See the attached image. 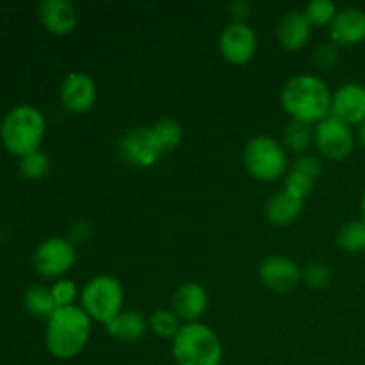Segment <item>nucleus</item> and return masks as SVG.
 Masks as SVG:
<instances>
[{
  "label": "nucleus",
  "mask_w": 365,
  "mask_h": 365,
  "mask_svg": "<svg viewBox=\"0 0 365 365\" xmlns=\"http://www.w3.org/2000/svg\"><path fill=\"white\" fill-rule=\"evenodd\" d=\"M89 235H91V227H89L86 221H78L77 225H73V227H71L70 237L68 239H70V241L75 245V242L88 241Z\"/></svg>",
  "instance_id": "nucleus-33"
},
{
  "label": "nucleus",
  "mask_w": 365,
  "mask_h": 365,
  "mask_svg": "<svg viewBox=\"0 0 365 365\" xmlns=\"http://www.w3.org/2000/svg\"><path fill=\"white\" fill-rule=\"evenodd\" d=\"M260 282L278 292L292 291L303 280V269L285 255H269L259 266Z\"/></svg>",
  "instance_id": "nucleus-11"
},
{
  "label": "nucleus",
  "mask_w": 365,
  "mask_h": 365,
  "mask_svg": "<svg viewBox=\"0 0 365 365\" xmlns=\"http://www.w3.org/2000/svg\"><path fill=\"white\" fill-rule=\"evenodd\" d=\"M118 150L125 163L138 168H150L164 152L152 127H134L121 135Z\"/></svg>",
  "instance_id": "nucleus-9"
},
{
  "label": "nucleus",
  "mask_w": 365,
  "mask_h": 365,
  "mask_svg": "<svg viewBox=\"0 0 365 365\" xmlns=\"http://www.w3.org/2000/svg\"><path fill=\"white\" fill-rule=\"evenodd\" d=\"M24 305L29 314L36 317H45V319H48L57 310L52 291L48 287H43V285H34V287H29L25 291Z\"/></svg>",
  "instance_id": "nucleus-20"
},
{
  "label": "nucleus",
  "mask_w": 365,
  "mask_h": 365,
  "mask_svg": "<svg viewBox=\"0 0 365 365\" xmlns=\"http://www.w3.org/2000/svg\"><path fill=\"white\" fill-rule=\"evenodd\" d=\"M148 321L138 310H123L118 317L106 324L107 334L123 342H135L145 335Z\"/></svg>",
  "instance_id": "nucleus-19"
},
{
  "label": "nucleus",
  "mask_w": 365,
  "mask_h": 365,
  "mask_svg": "<svg viewBox=\"0 0 365 365\" xmlns=\"http://www.w3.org/2000/svg\"><path fill=\"white\" fill-rule=\"evenodd\" d=\"M292 170L307 175L312 180H317L321 177V173H323V160L316 155H310V153H303V155L296 157L294 164H292Z\"/></svg>",
  "instance_id": "nucleus-31"
},
{
  "label": "nucleus",
  "mask_w": 365,
  "mask_h": 365,
  "mask_svg": "<svg viewBox=\"0 0 365 365\" xmlns=\"http://www.w3.org/2000/svg\"><path fill=\"white\" fill-rule=\"evenodd\" d=\"M123 285L110 274L91 278L81 291V307L93 321L102 324H107L123 312Z\"/></svg>",
  "instance_id": "nucleus-5"
},
{
  "label": "nucleus",
  "mask_w": 365,
  "mask_h": 365,
  "mask_svg": "<svg viewBox=\"0 0 365 365\" xmlns=\"http://www.w3.org/2000/svg\"><path fill=\"white\" fill-rule=\"evenodd\" d=\"M356 134H359V141L365 146V120L359 125V130H356Z\"/></svg>",
  "instance_id": "nucleus-34"
},
{
  "label": "nucleus",
  "mask_w": 365,
  "mask_h": 365,
  "mask_svg": "<svg viewBox=\"0 0 365 365\" xmlns=\"http://www.w3.org/2000/svg\"><path fill=\"white\" fill-rule=\"evenodd\" d=\"M337 11V6L331 0H310L303 13L312 25H330Z\"/></svg>",
  "instance_id": "nucleus-25"
},
{
  "label": "nucleus",
  "mask_w": 365,
  "mask_h": 365,
  "mask_svg": "<svg viewBox=\"0 0 365 365\" xmlns=\"http://www.w3.org/2000/svg\"><path fill=\"white\" fill-rule=\"evenodd\" d=\"M91 330L93 319L81 305L59 307L46 319V349L57 360L75 359L88 346Z\"/></svg>",
  "instance_id": "nucleus-1"
},
{
  "label": "nucleus",
  "mask_w": 365,
  "mask_h": 365,
  "mask_svg": "<svg viewBox=\"0 0 365 365\" xmlns=\"http://www.w3.org/2000/svg\"><path fill=\"white\" fill-rule=\"evenodd\" d=\"M314 132H316V128H312L310 123L291 120L287 123V127L284 128V143L282 145H284V148L303 155V152L312 145Z\"/></svg>",
  "instance_id": "nucleus-21"
},
{
  "label": "nucleus",
  "mask_w": 365,
  "mask_h": 365,
  "mask_svg": "<svg viewBox=\"0 0 365 365\" xmlns=\"http://www.w3.org/2000/svg\"><path fill=\"white\" fill-rule=\"evenodd\" d=\"M303 207H305V200L291 195L285 189H280L267 200L264 212H266L269 223L277 225V227H284V225L298 220L299 214L303 212Z\"/></svg>",
  "instance_id": "nucleus-18"
},
{
  "label": "nucleus",
  "mask_w": 365,
  "mask_h": 365,
  "mask_svg": "<svg viewBox=\"0 0 365 365\" xmlns=\"http://www.w3.org/2000/svg\"><path fill=\"white\" fill-rule=\"evenodd\" d=\"M328 27L330 41L335 45H356L365 39V11L355 6L342 7Z\"/></svg>",
  "instance_id": "nucleus-15"
},
{
  "label": "nucleus",
  "mask_w": 365,
  "mask_h": 365,
  "mask_svg": "<svg viewBox=\"0 0 365 365\" xmlns=\"http://www.w3.org/2000/svg\"><path fill=\"white\" fill-rule=\"evenodd\" d=\"M50 160L46 157L45 152L38 150L34 153H29V155L21 157L20 159V173L24 175L29 180H38V178H43L46 173H48Z\"/></svg>",
  "instance_id": "nucleus-26"
},
{
  "label": "nucleus",
  "mask_w": 365,
  "mask_h": 365,
  "mask_svg": "<svg viewBox=\"0 0 365 365\" xmlns=\"http://www.w3.org/2000/svg\"><path fill=\"white\" fill-rule=\"evenodd\" d=\"M314 184H316V180H312L310 177H307V175L299 173V171L296 170H289L287 175L284 177V189L287 192H291V195L298 196V198L305 200L307 196L312 192L314 189Z\"/></svg>",
  "instance_id": "nucleus-27"
},
{
  "label": "nucleus",
  "mask_w": 365,
  "mask_h": 365,
  "mask_svg": "<svg viewBox=\"0 0 365 365\" xmlns=\"http://www.w3.org/2000/svg\"><path fill=\"white\" fill-rule=\"evenodd\" d=\"M171 353L177 365H221L223 344L209 324L184 323L171 341Z\"/></svg>",
  "instance_id": "nucleus-4"
},
{
  "label": "nucleus",
  "mask_w": 365,
  "mask_h": 365,
  "mask_svg": "<svg viewBox=\"0 0 365 365\" xmlns=\"http://www.w3.org/2000/svg\"><path fill=\"white\" fill-rule=\"evenodd\" d=\"M339 45H335L334 41H323L314 48L312 52V61L317 68H334L339 63Z\"/></svg>",
  "instance_id": "nucleus-30"
},
{
  "label": "nucleus",
  "mask_w": 365,
  "mask_h": 365,
  "mask_svg": "<svg viewBox=\"0 0 365 365\" xmlns=\"http://www.w3.org/2000/svg\"><path fill=\"white\" fill-rule=\"evenodd\" d=\"M337 242L342 250L349 253H359L365 250V221L353 220L341 227L337 234Z\"/></svg>",
  "instance_id": "nucleus-22"
},
{
  "label": "nucleus",
  "mask_w": 365,
  "mask_h": 365,
  "mask_svg": "<svg viewBox=\"0 0 365 365\" xmlns=\"http://www.w3.org/2000/svg\"><path fill=\"white\" fill-rule=\"evenodd\" d=\"M331 116L348 125H360L365 120V86L346 82L331 93Z\"/></svg>",
  "instance_id": "nucleus-13"
},
{
  "label": "nucleus",
  "mask_w": 365,
  "mask_h": 365,
  "mask_svg": "<svg viewBox=\"0 0 365 365\" xmlns=\"http://www.w3.org/2000/svg\"><path fill=\"white\" fill-rule=\"evenodd\" d=\"M50 291H52L53 299H56L57 309L59 307L75 305V299L81 298L77 284L73 280H70V278H59V280H56V284L50 287Z\"/></svg>",
  "instance_id": "nucleus-28"
},
{
  "label": "nucleus",
  "mask_w": 365,
  "mask_h": 365,
  "mask_svg": "<svg viewBox=\"0 0 365 365\" xmlns=\"http://www.w3.org/2000/svg\"><path fill=\"white\" fill-rule=\"evenodd\" d=\"M310 289H323L331 282V269L327 264L314 262L303 269V280Z\"/></svg>",
  "instance_id": "nucleus-29"
},
{
  "label": "nucleus",
  "mask_w": 365,
  "mask_h": 365,
  "mask_svg": "<svg viewBox=\"0 0 365 365\" xmlns=\"http://www.w3.org/2000/svg\"><path fill=\"white\" fill-rule=\"evenodd\" d=\"M360 210H362V220L365 221V187L362 192V200H360Z\"/></svg>",
  "instance_id": "nucleus-35"
},
{
  "label": "nucleus",
  "mask_w": 365,
  "mask_h": 365,
  "mask_svg": "<svg viewBox=\"0 0 365 365\" xmlns=\"http://www.w3.org/2000/svg\"><path fill=\"white\" fill-rule=\"evenodd\" d=\"M314 143L319 152L331 160H342L355 150V135L351 125L335 116H327L317 123L314 132Z\"/></svg>",
  "instance_id": "nucleus-8"
},
{
  "label": "nucleus",
  "mask_w": 365,
  "mask_h": 365,
  "mask_svg": "<svg viewBox=\"0 0 365 365\" xmlns=\"http://www.w3.org/2000/svg\"><path fill=\"white\" fill-rule=\"evenodd\" d=\"M46 132L45 114L31 103H20L7 110L0 121V141L16 157L38 152Z\"/></svg>",
  "instance_id": "nucleus-3"
},
{
  "label": "nucleus",
  "mask_w": 365,
  "mask_h": 365,
  "mask_svg": "<svg viewBox=\"0 0 365 365\" xmlns=\"http://www.w3.org/2000/svg\"><path fill=\"white\" fill-rule=\"evenodd\" d=\"M59 95L64 109L75 114H82L88 113L95 106L98 89H96L91 75H88L86 71H71L64 77Z\"/></svg>",
  "instance_id": "nucleus-12"
},
{
  "label": "nucleus",
  "mask_w": 365,
  "mask_h": 365,
  "mask_svg": "<svg viewBox=\"0 0 365 365\" xmlns=\"http://www.w3.org/2000/svg\"><path fill=\"white\" fill-rule=\"evenodd\" d=\"M43 27L52 34L64 36L77 27V9L68 0H43L38 7Z\"/></svg>",
  "instance_id": "nucleus-16"
},
{
  "label": "nucleus",
  "mask_w": 365,
  "mask_h": 365,
  "mask_svg": "<svg viewBox=\"0 0 365 365\" xmlns=\"http://www.w3.org/2000/svg\"><path fill=\"white\" fill-rule=\"evenodd\" d=\"M253 9V4L250 0H232L227 6V11L230 13L232 20L234 21H242L246 24V18L250 16Z\"/></svg>",
  "instance_id": "nucleus-32"
},
{
  "label": "nucleus",
  "mask_w": 365,
  "mask_h": 365,
  "mask_svg": "<svg viewBox=\"0 0 365 365\" xmlns=\"http://www.w3.org/2000/svg\"><path fill=\"white\" fill-rule=\"evenodd\" d=\"M278 41L284 48L287 50H298L309 43L310 36H312V24L307 20L305 13L298 9L289 11L287 14L282 16L277 27Z\"/></svg>",
  "instance_id": "nucleus-17"
},
{
  "label": "nucleus",
  "mask_w": 365,
  "mask_h": 365,
  "mask_svg": "<svg viewBox=\"0 0 365 365\" xmlns=\"http://www.w3.org/2000/svg\"><path fill=\"white\" fill-rule=\"evenodd\" d=\"M152 128L153 132H155V138L159 139L164 152L177 148V146L182 143V138H184L182 125L178 123L175 118H160Z\"/></svg>",
  "instance_id": "nucleus-24"
},
{
  "label": "nucleus",
  "mask_w": 365,
  "mask_h": 365,
  "mask_svg": "<svg viewBox=\"0 0 365 365\" xmlns=\"http://www.w3.org/2000/svg\"><path fill=\"white\" fill-rule=\"evenodd\" d=\"M220 52L232 64H245L257 52V34L252 25L232 21L220 34Z\"/></svg>",
  "instance_id": "nucleus-10"
},
{
  "label": "nucleus",
  "mask_w": 365,
  "mask_h": 365,
  "mask_svg": "<svg viewBox=\"0 0 365 365\" xmlns=\"http://www.w3.org/2000/svg\"><path fill=\"white\" fill-rule=\"evenodd\" d=\"M280 102L292 120L319 123L330 116L331 91L319 75L298 73L284 84Z\"/></svg>",
  "instance_id": "nucleus-2"
},
{
  "label": "nucleus",
  "mask_w": 365,
  "mask_h": 365,
  "mask_svg": "<svg viewBox=\"0 0 365 365\" xmlns=\"http://www.w3.org/2000/svg\"><path fill=\"white\" fill-rule=\"evenodd\" d=\"M148 328L153 334L159 335V337L171 339V341H173L175 335L180 331L182 321L180 317L173 312V309H159L150 316Z\"/></svg>",
  "instance_id": "nucleus-23"
},
{
  "label": "nucleus",
  "mask_w": 365,
  "mask_h": 365,
  "mask_svg": "<svg viewBox=\"0 0 365 365\" xmlns=\"http://www.w3.org/2000/svg\"><path fill=\"white\" fill-rule=\"evenodd\" d=\"M173 312L185 323H198L209 309V292L198 282H184L173 292Z\"/></svg>",
  "instance_id": "nucleus-14"
},
{
  "label": "nucleus",
  "mask_w": 365,
  "mask_h": 365,
  "mask_svg": "<svg viewBox=\"0 0 365 365\" xmlns=\"http://www.w3.org/2000/svg\"><path fill=\"white\" fill-rule=\"evenodd\" d=\"M36 271L46 278H61L77 262V250L68 237L53 235L38 245L32 255Z\"/></svg>",
  "instance_id": "nucleus-7"
},
{
  "label": "nucleus",
  "mask_w": 365,
  "mask_h": 365,
  "mask_svg": "<svg viewBox=\"0 0 365 365\" xmlns=\"http://www.w3.org/2000/svg\"><path fill=\"white\" fill-rule=\"evenodd\" d=\"M245 166L252 177L273 182L287 175V152L284 145L271 135H253L245 146Z\"/></svg>",
  "instance_id": "nucleus-6"
}]
</instances>
